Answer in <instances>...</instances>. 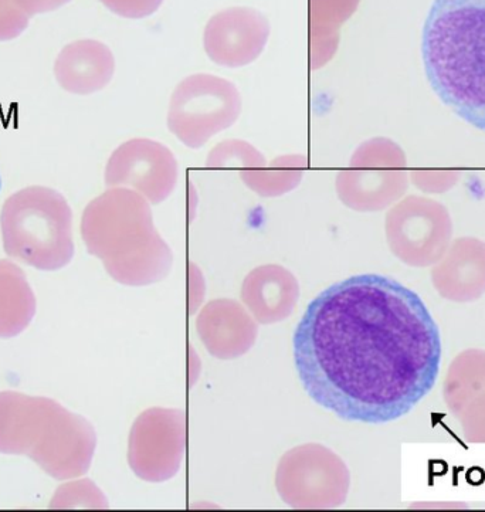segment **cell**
<instances>
[{
  "label": "cell",
  "mask_w": 485,
  "mask_h": 512,
  "mask_svg": "<svg viewBox=\"0 0 485 512\" xmlns=\"http://www.w3.org/2000/svg\"><path fill=\"white\" fill-rule=\"evenodd\" d=\"M266 164V159L253 145L239 139L217 145L206 159V166L212 169L239 168L250 171L263 168Z\"/></svg>",
  "instance_id": "20"
},
{
  "label": "cell",
  "mask_w": 485,
  "mask_h": 512,
  "mask_svg": "<svg viewBox=\"0 0 485 512\" xmlns=\"http://www.w3.org/2000/svg\"><path fill=\"white\" fill-rule=\"evenodd\" d=\"M269 36V20L260 12L233 8L209 20L203 44L209 59L217 66L239 69L259 59Z\"/></svg>",
  "instance_id": "11"
},
{
  "label": "cell",
  "mask_w": 485,
  "mask_h": 512,
  "mask_svg": "<svg viewBox=\"0 0 485 512\" xmlns=\"http://www.w3.org/2000/svg\"><path fill=\"white\" fill-rule=\"evenodd\" d=\"M403 166L402 149L389 139L365 142L337 176L335 188L339 200L356 212H379L389 208L408 189Z\"/></svg>",
  "instance_id": "7"
},
{
  "label": "cell",
  "mask_w": 485,
  "mask_h": 512,
  "mask_svg": "<svg viewBox=\"0 0 485 512\" xmlns=\"http://www.w3.org/2000/svg\"><path fill=\"white\" fill-rule=\"evenodd\" d=\"M114 54L97 40H78L64 47L54 64V74L64 90L88 96L113 80Z\"/></svg>",
  "instance_id": "16"
},
{
  "label": "cell",
  "mask_w": 485,
  "mask_h": 512,
  "mask_svg": "<svg viewBox=\"0 0 485 512\" xmlns=\"http://www.w3.org/2000/svg\"><path fill=\"white\" fill-rule=\"evenodd\" d=\"M29 18L15 0H0V40H12L26 29Z\"/></svg>",
  "instance_id": "21"
},
{
  "label": "cell",
  "mask_w": 485,
  "mask_h": 512,
  "mask_svg": "<svg viewBox=\"0 0 485 512\" xmlns=\"http://www.w3.org/2000/svg\"><path fill=\"white\" fill-rule=\"evenodd\" d=\"M422 53L437 97L485 132V0H434Z\"/></svg>",
  "instance_id": "2"
},
{
  "label": "cell",
  "mask_w": 485,
  "mask_h": 512,
  "mask_svg": "<svg viewBox=\"0 0 485 512\" xmlns=\"http://www.w3.org/2000/svg\"><path fill=\"white\" fill-rule=\"evenodd\" d=\"M294 359L315 403L347 422H393L432 392L439 327L415 291L379 274L349 277L311 301Z\"/></svg>",
  "instance_id": "1"
},
{
  "label": "cell",
  "mask_w": 485,
  "mask_h": 512,
  "mask_svg": "<svg viewBox=\"0 0 485 512\" xmlns=\"http://www.w3.org/2000/svg\"><path fill=\"white\" fill-rule=\"evenodd\" d=\"M0 227L6 254L27 266L53 271L73 259V213L54 189L30 186L10 196Z\"/></svg>",
  "instance_id": "4"
},
{
  "label": "cell",
  "mask_w": 485,
  "mask_h": 512,
  "mask_svg": "<svg viewBox=\"0 0 485 512\" xmlns=\"http://www.w3.org/2000/svg\"><path fill=\"white\" fill-rule=\"evenodd\" d=\"M439 296L453 303H473L485 294V243L461 237L450 244L432 270Z\"/></svg>",
  "instance_id": "14"
},
{
  "label": "cell",
  "mask_w": 485,
  "mask_h": 512,
  "mask_svg": "<svg viewBox=\"0 0 485 512\" xmlns=\"http://www.w3.org/2000/svg\"><path fill=\"white\" fill-rule=\"evenodd\" d=\"M351 474L328 447L307 443L288 450L276 471L281 500L295 510H332L347 501Z\"/></svg>",
  "instance_id": "6"
},
{
  "label": "cell",
  "mask_w": 485,
  "mask_h": 512,
  "mask_svg": "<svg viewBox=\"0 0 485 512\" xmlns=\"http://www.w3.org/2000/svg\"><path fill=\"white\" fill-rule=\"evenodd\" d=\"M18 8L29 18L37 13L50 12L66 5L70 0H15Z\"/></svg>",
  "instance_id": "23"
},
{
  "label": "cell",
  "mask_w": 485,
  "mask_h": 512,
  "mask_svg": "<svg viewBox=\"0 0 485 512\" xmlns=\"http://www.w3.org/2000/svg\"><path fill=\"white\" fill-rule=\"evenodd\" d=\"M243 304L260 324H276L290 317L300 298V284L290 270L266 264L247 274L240 290Z\"/></svg>",
  "instance_id": "15"
},
{
  "label": "cell",
  "mask_w": 485,
  "mask_h": 512,
  "mask_svg": "<svg viewBox=\"0 0 485 512\" xmlns=\"http://www.w3.org/2000/svg\"><path fill=\"white\" fill-rule=\"evenodd\" d=\"M196 328L210 355L223 361L247 354L259 334L249 310L229 298L209 301L198 315Z\"/></svg>",
  "instance_id": "13"
},
{
  "label": "cell",
  "mask_w": 485,
  "mask_h": 512,
  "mask_svg": "<svg viewBox=\"0 0 485 512\" xmlns=\"http://www.w3.org/2000/svg\"><path fill=\"white\" fill-rule=\"evenodd\" d=\"M188 443V416L183 410L151 408L132 425L128 464L148 483H164L179 473Z\"/></svg>",
  "instance_id": "9"
},
{
  "label": "cell",
  "mask_w": 485,
  "mask_h": 512,
  "mask_svg": "<svg viewBox=\"0 0 485 512\" xmlns=\"http://www.w3.org/2000/svg\"><path fill=\"white\" fill-rule=\"evenodd\" d=\"M115 15L128 19H142L151 16L161 8L164 0H100Z\"/></svg>",
  "instance_id": "22"
},
{
  "label": "cell",
  "mask_w": 485,
  "mask_h": 512,
  "mask_svg": "<svg viewBox=\"0 0 485 512\" xmlns=\"http://www.w3.org/2000/svg\"><path fill=\"white\" fill-rule=\"evenodd\" d=\"M358 0H311V66L317 70L334 57L339 27L355 12Z\"/></svg>",
  "instance_id": "17"
},
{
  "label": "cell",
  "mask_w": 485,
  "mask_h": 512,
  "mask_svg": "<svg viewBox=\"0 0 485 512\" xmlns=\"http://www.w3.org/2000/svg\"><path fill=\"white\" fill-rule=\"evenodd\" d=\"M179 165L171 149L148 138H135L120 145L105 166L108 188H127L159 205L178 185Z\"/></svg>",
  "instance_id": "10"
},
{
  "label": "cell",
  "mask_w": 485,
  "mask_h": 512,
  "mask_svg": "<svg viewBox=\"0 0 485 512\" xmlns=\"http://www.w3.org/2000/svg\"><path fill=\"white\" fill-rule=\"evenodd\" d=\"M443 398L460 423L464 439L485 444V351L466 349L447 369Z\"/></svg>",
  "instance_id": "12"
},
{
  "label": "cell",
  "mask_w": 485,
  "mask_h": 512,
  "mask_svg": "<svg viewBox=\"0 0 485 512\" xmlns=\"http://www.w3.org/2000/svg\"><path fill=\"white\" fill-rule=\"evenodd\" d=\"M242 113V97L232 81L212 74H193L175 88L168 128L183 145L199 149L232 127Z\"/></svg>",
  "instance_id": "5"
},
{
  "label": "cell",
  "mask_w": 485,
  "mask_h": 512,
  "mask_svg": "<svg viewBox=\"0 0 485 512\" xmlns=\"http://www.w3.org/2000/svg\"><path fill=\"white\" fill-rule=\"evenodd\" d=\"M0 305L5 337L22 332L35 315V294L23 271L10 261L0 260Z\"/></svg>",
  "instance_id": "18"
},
{
  "label": "cell",
  "mask_w": 485,
  "mask_h": 512,
  "mask_svg": "<svg viewBox=\"0 0 485 512\" xmlns=\"http://www.w3.org/2000/svg\"><path fill=\"white\" fill-rule=\"evenodd\" d=\"M307 158L300 155L280 157L263 168L240 172V178L263 198H276L293 191L303 179Z\"/></svg>",
  "instance_id": "19"
},
{
  "label": "cell",
  "mask_w": 485,
  "mask_h": 512,
  "mask_svg": "<svg viewBox=\"0 0 485 512\" xmlns=\"http://www.w3.org/2000/svg\"><path fill=\"white\" fill-rule=\"evenodd\" d=\"M385 232L390 250L402 263L429 267L449 249L453 223L442 203L409 196L389 210Z\"/></svg>",
  "instance_id": "8"
},
{
  "label": "cell",
  "mask_w": 485,
  "mask_h": 512,
  "mask_svg": "<svg viewBox=\"0 0 485 512\" xmlns=\"http://www.w3.org/2000/svg\"><path fill=\"white\" fill-rule=\"evenodd\" d=\"M81 235L88 253L122 286H151L172 269L174 254L156 230L151 203L132 189L108 188L91 200Z\"/></svg>",
  "instance_id": "3"
},
{
  "label": "cell",
  "mask_w": 485,
  "mask_h": 512,
  "mask_svg": "<svg viewBox=\"0 0 485 512\" xmlns=\"http://www.w3.org/2000/svg\"><path fill=\"white\" fill-rule=\"evenodd\" d=\"M0 186H2V182H0Z\"/></svg>",
  "instance_id": "24"
}]
</instances>
